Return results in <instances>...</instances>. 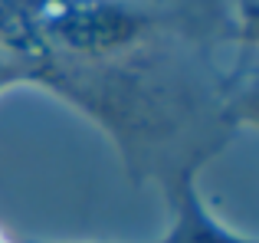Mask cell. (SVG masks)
Masks as SVG:
<instances>
[{"mask_svg":"<svg viewBox=\"0 0 259 243\" xmlns=\"http://www.w3.org/2000/svg\"><path fill=\"white\" fill-rule=\"evenodd\" d=\"M197 168L200 161H190L177 171L171 187V224L164 237L154 243H256L253 237L227 227L210 211V204L197 191Z\"/></svg>","mask_w":259,"mask_h":243,"instance_id":"obj_1","label":"cell"},{"mask_svg":"<svg viewBox=\"0 0 259 243\" xmlns=\"http://www.w3.org/2000/svg\"><path fill=\"white\" fill-rule=\"evenodd\" d=\"M0 243H7V240H4V237H0Z\"/></svg>","mask_w":259,"mask_h":243,"instance_id":"obj_4","label":"cell"},{"mask_svg":"<svg viewBox=\"0 0 259 243\" xmlns=\"http://www.w3.org/2000/svg\"><path fill=\"white\" fill-rule=\"evenodd\" d=\"M46 69H50V59L43 53H30V50H20V46L0 43V92L13 89L20 83L46 79Z\"/></svg>","mask_w":259,"mask_h":243,"instance_id":"obj_2","label":"cell"},{"mask_svg":"<svg viewBox=\"0 0 259 243\" xmlns=\"http://www.w3.org/2000/svg\"><path fill=\"white\" fill-rule=\"evenodd\" d=\"M23 243H50V240H23Z\"/></svg>","mask_w":259,"mask_h":243,"instance_id":"obj_3","label":"cell"}]
</instances>
